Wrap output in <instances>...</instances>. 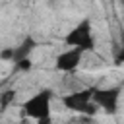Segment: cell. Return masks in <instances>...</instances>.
<instances>
[{
  "label": "cell",
  "instance_id": "9",
  "mask_svg": "<svg viewBox=\"0 0 124 124\" xmlns=\"http://www.w3.org/2000/svg\"><path fill=\"white\" fill-rule=\"evenodd\" d=\"M0 58L2 60H14V48H4L0 52Z\"/></svg>",
  "mask_w": 124,
  "mask_h": 124
},
{
  "label": "cell",
  "instance_id": "5",
  "mask_svg": "<svg viewBox=\"0 0 124 124\" xmlns=\"http://www.w3.org/2000/svg\"><path fill=\"white\" fill-rule=\"evenodd\" d=\"M81 56H83L81 48L64 50L62 54L56 56V70H60V72H72V70H76L79 66V62H81Z\"/></svg>",
  "mask_w": 124,
  "mask_h": 124
},
{
  "label": "cell",
  "instance_id": "4",
  "mask_svg": "<svg viewBox=\"0 0 124 124\" xmlns=\"http://www.w3.org/2000/svg\"><path fill=\"white\" fill-rule=\"evenodd\" d=\"M118 97H120V89L118 87H108V89H97L93 91V101L107 112V114H114L118 108Z\"/></svg>",
  "mask_w": 124,
  "mask_h": 124
},
{
  "label": "cell",
  "instance_id": "2",
  "mask_svg": "<svg viewBox=\"0 0 124 124\" xmlns=\"http://www.w3.org/2000/svg\"><path fill=\"white\" fill-rule=\"evenodd\" d=\"M64 45L72 46V48H81L83 52L85 50H93L95 48V39L91 35V21L89 19H83L79 21L66 37H64Z\"/></svg>",
  "mask_w": 124,
  "mask_h": 124
},
{
  "label": "cell",
  "instance_id": "3",
  "mask_svg": "<svg viewBox=\"0 0 124 124\" xmlns=\"http://www.w3.org/2000/svg\"><path fill=\"white\" fill-rule=\"evenodd\" d=\"M50 101H52V91L50 89H41L33 97H29L23 103V114L29 118H43L50 114Z\"/></svg>",
  "mask_w": 124,
  "mask_h": 124
},
{
  "label": "cell",
  "instance_id": "12",
  "mask_svg": "<svg viewBox=\"0 0 124 124\" xmlns=\"http://www.w3.org/2000/svg\"><path fill=\"white\" fill-rule=\"evenodd\" d=\"M122 6H124V0H122Z\"/></svg>",
  "mask_w": 124,
  "mask_h": 124
},
{
  "label": "cell",
  "instance_id": "6",
  "mask_svg": "<svg viewBox=\"0 0 124 124\" xmlns=\"http://www.w3.org/2000/svg\"><path fill=\"white\" fill-rule=\"evenodd\" d=\"M35 46H37V41H35L33 37H25L23 43L14 48V62H19V60H23V58H29V54H31V50H33Z\"/></svg>",
  "mask_w": 124,
  "mask_h": 124
},
{
  "label": "cell",
  "instance_id": "8",
  "mask_svg": "<svg viewBox=\"0 0 124 124\" xmlns=\"http://www.w3.org/2000/svg\"><path fill=\"white\" fill-rule=\"evenodd\" d=\"M16 66H17L19 70H23V72H27V70H31V60H29V58H23V60H19V62H16Z\"/></svg>",
  "mask_w": 124,
  "mask_h": 124
},
{
  "label": "cell",
  "instance_id": "7",
  "mask_svg": "<svg viewBox=\"0 0 124 124\" xmlns=\"http://www.w3.org/2000/svg\"><path fill=\"white\" fill-rule=\"evenodd\" d=\"M14 99H16V91H14V89H6V91L0 95V110H6L8 105H10Z\"/></svg>",
  "mask_w": 124,
  "mask_h": 124
},
{
  "label": "cell",
  "instance_id": "11",
  "mask_svg": "<svg viewBox=\"0 0 124 124\" xmlns=\"http://www.w3.org/2000/svg\"><path fill=\"white\" fill-rule=\"evenodd\" d=\"M114 62H116V64H122V62H124V48L118 52V56L114 58Z\"/></svg>",
  "mask_w": 124,
  "mask_h": 124
},
{
  "label": "cell",
  "instance_id": "1",
  "mask_svg": "<svg viewBox=\"0 0 124 124\" xmlns=\"http://www.w3.org/2000/svg\"><path fill=\"white\" fill-rule=\"evenodd\" d=\"M93 91H95V87H87V89L64 95L62 103L70 110H76V112H81V114H87V116H95L97 110H99V105L93 101Z\"/></svg>",
  "mask_w": 124,
  "mask_h": 124
},
{
  "label": "cell",
  "instance_id": "10",
  "mask_svg": "<svg viewBox=\"0 0 124 124\" xmlns=\"http://www.w3.org/2000/svg\"><path fill=\"white\" fill-rule=\"evenodd\" d=\"M37 124H52V118H50V114H48V116H43V118H39V120H37Z\"/></svg>",
  "mask_w": 124,
  "mask_h": 124
}]
</instances>
